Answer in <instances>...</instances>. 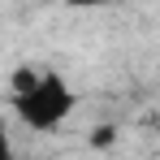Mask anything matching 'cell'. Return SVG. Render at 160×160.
I'll list each match as a JSON object with an SVG mask.
<instances>
[{
	"label": "cell",
	"mask_w": 160,
	"mask_h": 160,
	"mask_svg": "<svg viewBox=\"0 0 160 160\" xmlns=\"http://www.w3.org/2000/svg\"><path fill=\"white\" fill-rule=\"evenodd\" d=\"M78 108V91L52 65H22L9 78V112L26 126L30 134L61 130Z\"/></svg>",
	"instance_id": "1"
}]
</instances>
